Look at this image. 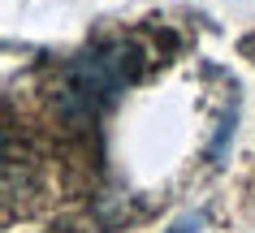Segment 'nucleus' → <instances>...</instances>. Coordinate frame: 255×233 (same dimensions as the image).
<instances>
[{
  "mask_svg": "<svg viewBox=\"0 0 255 233\" xmlns=\"http://www.w3.org/2000/svg\"><path fill=\"white\" fill-rule=\"evenodd\" d=\"M199 225H203V212H190V216L173 220V225H169V229H160V233H199Z\"/></svg>",
  "mask_w": 255,
  "mask_h": 233,
  "instance_id": "f257e3e1",
  "label": "nucleus"
}]
</instances>
